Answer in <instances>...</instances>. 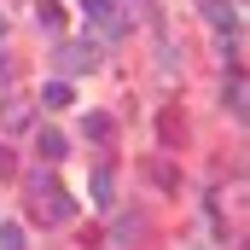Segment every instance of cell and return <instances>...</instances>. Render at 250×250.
<instances>
[{
    "instance_id": "cell-1",
    "label": "cell",
    "mask_w": 250,
    "mask_h": 250,
    "mask_svg": "<svg viewBox=\"0 0 250 250\" xmlns=\"http://www.w3.org/2000/svg\"><path fill=\"white\" fill-rule=\"evenodd\" d=\"M29 215L47 221V227H64V221L76 215V204H70V192H64L53 175H29Z\"/></svg>"
},
{
    "instance_id": "cell-2",
    "label": "cell",
    "mask_w": 250,
    "mask_h": 250,
    "mask_svg": "<svg viewBox=\"0 0 250 250\" xmlns=\"http://www.w3.org/2000/svg\"><path fill=\"white\" fill-rule=\"evenodd\" d=\"M82 18H87L105 41H123V35H128V18H123L117 0H82Z\"/></svg>"
},
{
    "instance_id": "cell-3",
    "label": "cell",
    "mask_w": 250,
    "mask_h": 250,
    "mask_svg": "<svg viewBox=\"0 0 250 250\" xmlns=\"http://www.w3.org/2000/svg\"><path fill=\"white\" fill-rule=\"evenodd\" d=\"M53 64H59L64 76H82V70H93V64H99V47H93V41H64Z\"/></svg>"
},
{
    "instance_id": "cell-4",
    "label": "cell",
    "mask_w": 250,
    "mask_h": 250,
    "mask_svg": "<svg viewBox=\"0 0 250 250\" xmlns=\"http://www.w3.org/2000/svg\"><path fill=\"white\" fill-rule=\"evenodd\" d=\"M198 6H204V18H209L221 35H233V29H239V12H233L227 0H198Z\"/></svg>"
},
{
    "instance_id": "cell-5",
    "label": "cell",
    "mask_w": 250,
    "mask_h": 250,
    "mask_svg": "<svg viewBox=\"0 0 250 250\" xmlns=\"http://www.w3.org/2000/svg\"><path fill=\"white\" fill-rule=\"evenodd\" d=\"M35 151H41L47 163H59V157H64V134H59V128H41V134H35Z\"/></svg>"
},
{
    "instance_id": "cell-6",
    "label": "cell",
    "mask_w": 250,
    "mask_h": 250,
    "mask_svg": "<svg viewBox=\"0 0 250 250\" xmlns=\"http://www.w3.org/2000/svg\"><path fill=\"white\" fill-rule=\"evenodd\" d=\"M111 192H117V175H111V169H93V204H99V209H111V204H117Z\"/></svg>"
},
{
    "instance_id": "cell-7",
    "label": "cell",
    "mask_w": 250,
    "mask_h": 250,
    "mask_svg": "<svg viewBox=\"0 0 250 250\" xmlns=\"http://www.w3.org/2000/svg\"><path fill=\"white\" fill-rule=\"evenodd\" d=\"M35 23H41L47 35H59V29H64V6H53V0H41V12H35Z\"/></svg>"
},
{
    "instance_id": "cell-8",
    "label": "cell",
    "mask_w": 250,
    "mask_h": 250,
    "mask_svg": "<svg viewBox=\"0 0 250 250\" xmlns=\"http://www.w3.org/2000/svg\"><path fill=\"white\" fill-rule=\"evenodd\" d=\"M87 140L111 146V140H117V123H111V117H87Z\"/></svg>"
},
{
    "instance_id": "cell-9",
    "label": "cell",
    "mask_w": 250,
    "mask_h": 250,
    "mask_svg": "<svg viewBox=\"0 0 250 250\" xmlns=\"http://www.w3.org/2000/svg\"><path fill=\"white\" fill-rule=\"evenodd\" d=\"M41 105H53V111L70 105V82H47V87H41Z\"/></svg>"
},
{
    "instance_id": "cell-10",
    "label": "cell",
    "mask_w": 250,
    "mask_h": 250,
    "mask_svg": "<svg viewBox=\"0 0 250 250\" xmlns=\"http://www.w3.org/2000/svg\"><path fill=\"white\" fill-rule=\"evenodd\" d=\"M23 245V227L18 221H0V250H18Z\"/></svg>"
},
{
    "instance_id": "cell-11",
    "label": "cell",
    "mask_w": 250,
    "mask_h": 250,
    "mask_svg": "<svg viewBox=\"0 0 250 250\" xmlns=\"http://www.w3.org/2000/svg\"><path fill=\"white\" fill-rule=\"evenodd\" d=\"M6 175H18V157H12V151L0 146V181H6Z\"/></svg>"
}]
</instances>
